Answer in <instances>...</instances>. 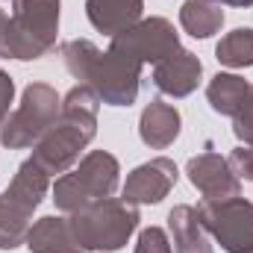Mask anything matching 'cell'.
<instances>
[{
    "label": "cell",
    "instance_id": "cell-11",
    "mask_svg": "<svg viewBox=\"0 0 253 253\" xmlns=\"http://www.w3.org/2000/svg\"><path fill=\"white\" fill-rule=\"evenodd\" d=\"M186 174H189L191 186L203 194V200H227L242 191V180L233 174L230 162L212 150L191 156L186 165Z\"/></svg>",
    "mask_w": 253,
    "mask_h": 253
},
{
    "label": "cell",
    "instance_id": "cell-21",
    "mask_svg": "<svg viewBox=\"0 0 253 253\" xmlns=\"http://www.w3.org/2000/svg\"><path fill=\"white\" fill-rule=\"evenodd\" d=\"M135 253H174L171 236H168L162 227H144V230L138 233Z\"/></svg>",
    "mask_w": 253,
    "mask_h": 253
},
{
    "label": "cell",
    "instance_id": "cell-15",
    "mask_svg": "<svg viewBox=\"0 0 253 253\" xmlns=\"http://www.w3.org/2000/svg\"><path fill=\"white\" fill-rule=\"evenodd\" d=\"M30 253H85L80 248V242L74 239V230L62 215H44L39 218L24 242Z\"/></svg>",
    "mask_w": 253,
    "mask_h": 253
},
{
    "label": "cell",
    "instance_id": "cell-23",
    "mask_svg": "<svg viewBox=\"0 0 253 253\" xmlns=\"http://www.w3.org/2000/svg\"><path fill=\"white\" fill-rule=\"evenodd\" d=\"M230 168L239 180H248L253 183V144H239L233 153H230Z\"/></svg>",
    "mask_w": 253,
    "mask_h": 253
},
{
    "label": "cell",
    "instance_id": "cell-7",
    "mask_svg": "<svg viewBox=\"0 0 253 253\" xmlns=\"http://www.w3.org/2000/svg\"><path fill=\"white\" fill-rule=\"evenodd\" d=\"M197 218L203 230L227 253H253V203L245 197L200 200Z\"/></svg>",
    "mask_w": 253,
    "mask_h": 253
},
{
    "label": "cell",
    "instance_id": "cell-9",
    "mask_svg": "<svg viewBox=\"0 0 253 253\" xmlns=\"http://www.w3.org/2000/svg\"><path fill=\"white\" fill-rule=\"evenodd\" d=\"M109 50H118V53H124V56L141 65H156L180 50V36L168 18H141L129 30L112 36Z\"/></svg>",
    "mask_w": 253,
    "mask_h": 253
},
{
    "label": "cell",
    "instance_id": "cell-12",
    "mask_svg": "<svg viewBox=\"0 0 253 253\" xmlns=\"http://www.w3.org/2000/svg\"><path fill=\"white\" fill-rule=\"evenodd\" d=\"M200 77H203V65L186 47L153 65V85L168 97H189L200 85Z\"/></svg>",
    "mask_w": 253,
    "mask_h": 253
},
{
    "label": "cell",
    "instance_id": "cell-18",
    "mask_svg": "<svg viewBox=\"0 0 253 253\" xmlns=\"http://www.w3.org/2000/svg\"><path fill=\"white\" fill-rule=\"evenodd\" d=\"M180 27L191 39H209L224 27V9L212 0H186L180 6Z\"/></svg>",
    "mask_w": 253,
    "mask_h": 253
},
{
    "label": "cell",
    "instance_id": "cell-17",
    "mask_svg": "<svg viewBox=\"0 0 253 253\" xmlns=\"http://www.w3.org/2000/svg\"><path fill=\"white\" fill-rule=\"evenodd\" d=\"M248 88H251V83L245 80V77H239V74H215L212 80H209V85H206V100H209V106H212V112H218V115H236L239 109H242V103H245V97H248Z\"/></svg>",
    "mask_w": 253,
    "mask_h": 253
},
{
    "label": "cell",
    "instance_id": "cell-25",
    "mask_svg": "<svg viewBox=\"0 0 253 253\" xmlns=\"http://www.w3.org/2000/svg\"><path fill=\"white\" fill-rule=\"evenodd\" d=\"M0 59H9V15L0 9Z\"/></svg>",
    "mask_w": 253,
    "mask_h": 253
},
{
    "label": "cell",
    "instance_id": "cell-24",
    "mask_svg": "<svg viewBox=\"0 0 253 253\" xmlns=\"http://www.w3.org/2000/svg\"><path fill=\"white\" fill-rule=\"evenodd\" d=\"M12 97H15V83H12V77L0 68V126L9 118V103H12Z\"/></svg>",
    "mask_w": 253,
    "mask_h": 253
},
{
    "label": "cell",
    "instance_id": "cell-14",
    "mask_svg": "<svg viewBox=\"0 0 253 253\" xmlns=\"http://www.w3.org/2000/svg\"><path fill=\"white\" fill-rule=\"evenodd\" d=\"M85 15L97 33L118 36L141 21L144 0H85Z\"/></svg>",
    "mask_w": 253,
    "mask_h": 253
},
{
    "label": "cell",
    "instance_id": "cell-2",
    "mask_svg": "<svg viewBox=\"0 0 253 253\" xmlns=\"http://www.w3.org/2000/svg\"><path fill=\"white\" fill-rule=\"evenodd\" d=\"M50 191V174L30 156L18 165L12 183L0 194V251H15L27 242L33 212Z\"/></svg>",
    "mask_w": 253,
    "mask_h": 253
},
{
    "label": "cell",
    "instance_id": "cell-10",
    "mask_svg": "<svg viewBox=\"0 0 253 253\" xmlns=\"http://www.w3.org/2000/svg\"><path fill=\"white\" fill-rule=\"evenodd\" d=\"M177 177H180V171H177L174 159L156 156V159H150V162H144V165H138V168H132L126 174V183L121 189V194L132 206L162 203L171 194V189L177 186Z\"/></svg>",
    "mask_w": 253,
    "mask_h": 253
},
{
    "label": "cell",
    "instance_id": "cell-6",
    "mask_svg": "<svg viewBox=\"0 0 253 253\" xmlns=\"http://www.w3.org/2000/svg\"><path fill=\"white\" fill-rule=\"evenodd\" d=\"M62 112V97L47 83H30L21 94V103L0 126V144L9 150L36 147L39 138L56 124Z\"/></svg>",
    "mask_w": 253,
    "mask_h": 253
},
{
    "label": "cell",
    "instance_id": "cell-20",
    "mask_svg": "<svg viewBox=\"0 0 253 253\" xmlns=\"http://www.w3.org/2000/svg\"><path fill=\"white\" fill-rule=\"evenodd\" d=\"M97 53H100V47L91 44L88 39H71V42L62 44L65 68H68V74H71L74 80H80V83H85V77H88L91 65L97 59Z\"/></svg>",
    "mask_w": 253,
    "mask_h": 253
},
{
    "label": "cell",
    "instance_id": "cell-8",
    "mask_svg": "<svg viewBox=\"0 0 253 253\" xmlns=\"http://www.w3.org/2000/svg\"><path fill=\"white\" fill-rule=\"evenodd\" d=\"M141 68L144 65L129 59L118 50H100L91 65L85 85L94 88L100 103L109 106H132L138 97V83H141Z\"/></svg>",
    "mask_w": 253,
    "mask_h": 253
},
{
    "label": "cell",
    "instance_id": "cell-19",
    "mask_svg": "<svg viewBox=\"0 0 253 253\" xmlns=\"http://www.w3.org/2000/svg\"><path fill=\"white\" fill-rule=\"evenodd\" d=\"M215 59L227 68H251L253 65V30L251 27H239L233 33H227L218 47H215Z\"/></svg>",
    "mask_w": 253,
    "mask_h": 253
},
{
    "label": "cell",
    "instance_id": "cell-4",
    "mask_svg": "<svg viewBox=\"0 0 253 253\" xmlns=\"http://www.w3.org/2000/svg\"><path fill=\"white\" fill-rule=\"evenodd\" d=\"M121 165L106 150H91L80 159L74 171H65L53 183V203L59 212H77L94 200H106L118 191Z\"/></svg>",
    "mask_w": 253,
    "mask_h": 253
},
{
    "label": "cell",
    "instance_id": "cell-26",
    "mask_svg": "<svg viewBox=\"0 0 253 253\" xmlns=\"http://www.w3.org/2000/svg\"><path fill=\"white\" fill-rule=\"evenodd\" d=\"M212 3H221V6H242V9L253 6V0H212Z\"/></svg>",
    "mask_w": 253,
    "mask_h": 253
},
{
    "label": "cell",
    "instance_id": "cell-1",
    "mask_svg": "<svg viewBox=\"0 0 253 253\" xmlns=\"http://www.w3.org/2000/svg\"><path fill=\"white\" fill-rule=\"evenodd\" d=\"M97 109H100V97L85 83H77L62 97V112L56 124L33 147V159L50 177L71 171L80 153L91 144V138L97 135Z\"/></svg>",
    "mask_w": 253,
    "mask_h": 253
},
{
    "label": "cell",
    "instance_id": "cell-13",
    "mask_svg": "<svg viewBox=\"0 0 253 253\" xmlns=\"http://www.w3.org/2000/svg\"><path fill=\"white\" fill-rule=\"evenodd\" d=\"M180 126H183V118H180V109L165 103V100H150L144 109H141V118H138V135L147 147L153 150H165L177 141L180 135Z\"/></svg>",
    "mask_w": 253,
    "mask_h": 253
},
{
    "label": "cell",
    "instance_id": "cell-3",
    "mask_svg": "<svg viewBox=\"0 0 253 253\" xmlns=\"http://www.w3.org/2000/svg\"><path fill=\"white\" fill-rule=\"evenodd\" d=\"M138 209L132 203H126L124 197H106V200H94L77 212L68 215V224L74 230V239L80 242V248L88 253H115L121 251L129 236L138 230Z\"/></svg>",
    "mask_w": 253,
    "mask_h": 253
},
{
    "label": "cell",
    "instance_id": "cell-5",
    "mask_svg": "<svg viewBox=\"0 0 253 253\" xmlns=\"http://www.w3.org/2000/svg\"><path fill=\"white\" fill-rule=\"evenodd\" d=\"M62 0H12L9 12V59H42L56 47Z\"/></svg>",
    "mask_w": 253,
    "mask_h": 253
},
{
    "label": "cell",
    "instance_id": "cell-16",
    "mask_svg": "<svg viewBox=\"0 0 253 253\" xmlns=\"http://www.w3.org/2000/svg\"><path fill=\"white\" fill-rule=\"evenodd\" d=\"M168 236H171L174 253H212L209 233L203 230L194 206L180 203L168 212Z\"/></svg>",
    "mask_w": 253,
    "mask_h": 253
},
{
    "label": "cell",
    "instance_id": "cell-22",
    "mask_svg": "<svg viewBox=\"0 0 253 253\" xmlns=\"http://www.w3.org/2000/svg\"><path fill=\"white\" fill-rule=\"evenodd\" d=\"M233 132L242 144H253V83L248 88V97H245L242 109L233 115Z\"/></svg>",
    "mask_w": 253,
    "mask_h": 253
}]
</instances>
